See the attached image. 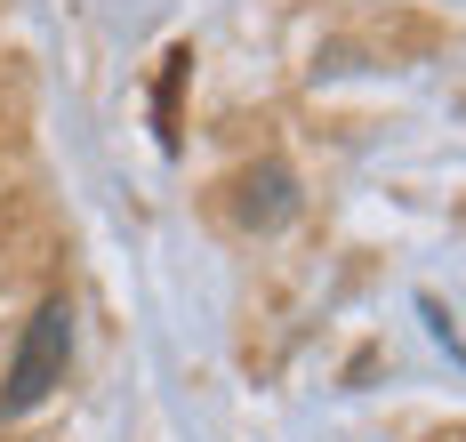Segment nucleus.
Segmentation results:
<instances>
[{
    "label": "nucleus",
    "mask_w": 466,
    "mask_h": 442,
    "mask_svg": "<svg viewBox=\"0 0 466 442\" xmlns=\"http://www.w3.org/2000/svg\"><path fill=\"white\" fill-rule=\"evenodd\" d=\"M65 362H73V306L48 297L41 314H33V330H25V346H16V370H8V387H0V410L16 418V410L48 402V394L65 387Z\"/></svg>",
    "instance_id": "1"
},
{
    "label": "nucleus",
    "mask_w": 466,
    "mask_h": 442,
    "mask_svg": "<svg viewBox=\"0 0 466 442\" xmlns=\"http://www.w3.org/2000/svg\"><path fill=\"white\" fill-rule=\"evenodd\" d=\"M233 217H241L249 234H281V226L298 217V177H289L281 161H258V169L241 177V201H233Z\"/></svg>",
    "instance_id": "2"
}]
</instances>
